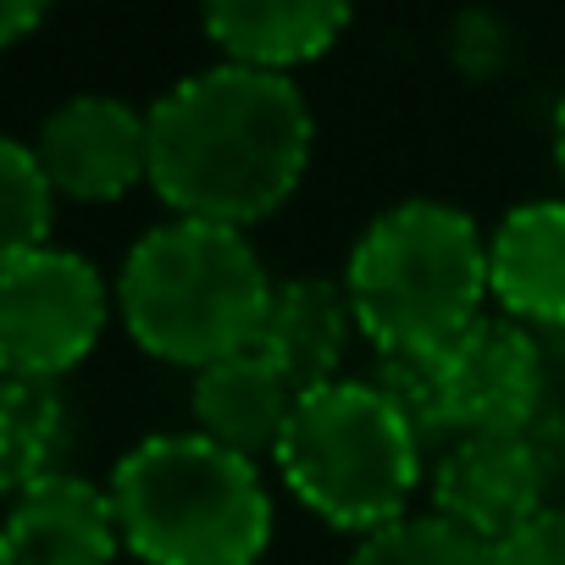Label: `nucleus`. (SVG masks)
<instances>
[{
  "mask_svg": "<svg viewBox=\"0 0 565 565\" xmlns=\"http://www.w3.org/2000/svg\"><path fill=\"white\" fill-rule=\"evenodd\" d=\"M150 189L172 216L249 233L295 200L317 122L289 73L216 62L172 84L150 111Z\"/></svg>",
  "mask_w": 565,
  "mask_h": 565,
  "instance_id": "f257e3e1",
  "label": "nucleus"
},
{
  "mask_svg": "<svg viewBox=\"0 0 565 565\" xmlns=\"http://www.w3.org/2000/svg\"><path fill=\"white\" fill-rule=\"evenodd\" d=\"M271 289L249 233L172 216L122 255L117 311L150 361L200 372L255 344Z\"/></svg>",
  "mask_w": 565,
  "mask_h": 565,
  "instance_id": "f03ea898",
  "label": "nucleus"
},
{
  "mask_svg": "<svg viewBox=\"0 0 565 565\" xmlns=\"http://www.w3.org/2000/svg\"><path fill=\"white\" fill-rule=\"evenodd\" d=\"M122 548L145 565H260L271 493L260 466L205 433H150L111 471Z\"/></svg>",
  "mask_w": 565,
  "mask_h": 565,
  "instance_id": "7ed1b4c3",
  "label": "nucleus"
},
{
  "mask_svg": "<svg viewBox=\"0 0 565 565\" xmlns=\"http://www.w3.org/2000/svg\"><path fill=\"white\" fill-rule=\"evenodd\" d=\"M344 295L377 355L444 350L488 306V238L460 205L399 200L355 238Z\"/></svg>",
  "mask_w": 565,
  "mask_h": 565,
  "instance_id": "20e7f679",
  "label": "nucleus"
},
{
  "mask_svg": "<svg viewBox=\"0 0 565 565\" xmlns=\"http://www.w3.org/2000/svg\"><path fill=\"white\" fill-rule=\"evenodd\" d=\"M427 444L372 388V377H333L306 388L271 455L289 493L339 532H377L416 499Z\"/></svg>",
  "mask_w": 565,
  "mask_h": 565,
  "instance_id": "39448f33",
  "label": "nucleus"
},
{
  "mask_svg": "<svg viewBox=\"0 0 565 565\" xmlns=\"http://www.w3.org/2000/svg\"><path fill=\"white\" fill-rule=\"evenodd\" d=\"M111 306L106 277L78 249L40 244L0 266V377L62 383L95 355Z\"/></svg>",
  "mask_w": 565,
  "mask_h": 565,
  "instance_id": "423d86ee",
  "label": "nucleus"
},
{
  "mask_svg": "<svg viewBox=\"0 0 565 565\" xmlns=\"http://www.w3.org/2000/svg\"><path fill=\"white\" fill-rule=\"evenodd\" d=\"M438 377H444V416H449V444L471 433H532L548 372L532 328L510 317H477L460 339L438 350Z\"/></svg>",
  "mask_w": 565,
  "mask_h": 565,
  "instance_id": "0eeeda50",
  "label": "nucleus"
},
{
  "mask_svg": "<svg viewBox=\"0 0 565 565\" xmlns=\"http://www.w3.org/2000/svg\"><path fill=\"white\" fill-rule=\"evenodd\" d=\"M34 156L56 200L111 205L150 183V117L117 95H73L45 117Z\"/></svg>",
  "mask_w": 565,
  "mask_h": 565,
  "instance_id": "6e6552de",
  "label": "nucleus"
},
{
  "mask_svg": "<svg viewBox=\"0 0 565 565\" xmlns=\"http://www.w3.org/2000/svg\"><path fill=\"white\" fill-rule=\"evenodd\" d=\"M433 510L455 526L499 543L548 510V455L532 433H471L455 438L433 466Z\"/></svg>",
  "mask_w": 565,
  "mask_h": 565,
  "instance_id": "1a4fd4ad",
  "label": "nucleus"
},
{
  "mask_svg": "<svg viewBox=\"0 0 565 565\" xmlns=\"http://www.w3.org/2000/svg\"><path fill=\"white\" fill-rule=\"evenodd\" d=\"M0 526H7L18 565H111L122 554L111 488H95L73 471H56L18 493Z\"/></svg>",
  "mask_w": 565,
  "mask_h": 565,
  "instance_id": "9d476101",
  "label": "nucleus"
},
{
  "mask_svg": "<svg viewBox=\"0 0 565 565\" xmlns=\"http://www.w3.org/2000/svg\"><path fill=\"white\" fill-rule=\"evenodd\" d=\"M200 23L222 62L295 73L344 40L350 0H200Z\"/></svg>",
  "mask_w": 565,
  "mask_h": 565,
  "instance_id": "9b49d317",
  "label": "nucleus"
},
{
  "mask_svg": "<svg viewBox=\"0 0 565 565\" xmlns=\"http://www.w3.org/2000/svg\"><path fill=\"white\" fill-rule=\"evenodd\" d=\"M488 300L521 328H565V200H526L488 233Z\"/></svg>",
  "mask_w": 565,
  "mask_h": 565,
  "instance_id": "f8f14e48",
  "label": "nucleus"
},
{
  "mask_svg": "<svg viewBox=\"0 0 565 565\" xmlns=\"http://www.w3.org/2000/svg\"><path fill=\"white\" fill-rule=\"evenodd\" d=\"M189 405H194V433H205L211 444L260 466L277 455L282 427H289V416L300 405V388L249 344V350H233V355L200 366Z\"/></svg>",
  "mask_w": 565,
  "mask_h": 565,
  "instance_id": "ddd939ff",
  "label": "nucleus"
},
{
  "mask_svg": "<svg viewBox=\"0 0 565 565\" xmlns=\"http://www.w3.org/2000/svg\"><path fill=\"white\" fill-rule=\"evenodd\" d=\"M355 333L361 328H355L350 295L339 289V282L289 277V282H277L271 300H266L255 350L306 394V388H322V383L344 377V355H350Z\"/></svg>",
  "mask_w": 565,
  "mask_h": 565,
  "instance_id": "4468645a",
  "label": "nucleus"
},
{
  "mask_svg": "<svg viewBox=\"0 0 565 565\" xmlns=\"http://www.w3.org/2000/svg\"><path fill=\"white\" fill-rule=\"evenodd\" d=\"M67 399L56 383L0 377V499H18L62 471L67 455Z\"/></svg>",
  "mask_w": 565,
  "mask_h": 565,
  "instance_id": "2eb2a0df",
  "label": "nucleus"
},
{
  "mask_svg": "<svg viewBox=\"0 0 565 565\" xmlns=\"http://www.w3.org/2000/svg\"><path fill=\"white\" fill-rule=\"evenodd\" d=\"M350 565H493V543L438 510H405L399 521L355 537Z\"/></svg>",
  "mask_w": 565,
  "mask_h": 565,
  "instance_id": "dca6fc26",
  "label": "nucleus"
},
{
  "mask_svg": "<svg viewBox=\"0 0 565 565\" xmlns=\"http://www.w3.org/2000/svg\"><path fill=\"white\" fill-rule=\"evenodd\" d=\"M51 216H56V189L34 145H18L0 134V266L51 244Z\"/></svg>",
  "mask_w": 565,
  "mask_h": 565,
  "instance_id": "f3484780",
  "label": "nucleus"
},
{
  "mask_svg": "<svg viewBox=\"0 0 565 565\" xmlns=\"http://www.w3.org/2000/svg\"><path fill=\"white\" fill-rule=\"evenodd\" d=\"M372 388L399 411V422L422 438L438 444L449 438V416H444V377H438V350H388L377 355V366L366 372Z\"/></svg>",
  "mask_w": 565,
  "mask_h": 565,
  "instance_id": "a211bd4d",
  "label": "nucleus"
},
{
  "mask_svg": "<svg viewBox=\"0 0 565 565\" xmlns=\"http://www.w3.org/2000/svg\"><path fill=\"white\" fill-rule=\"evenodd\" d=\"M493 565H565V510H537L526 526L493 543Z\"/></svg>",
  "mask_w": 565,
  "mask_h": 565,
  "instance_id": "6ab92c4d",
  "label": "nucleus"
},
{
  "mask_svg": "<svg viewBox=\"0 0 565 565\" xmlns=\"http://www.w3.org/2000/svg\"><path fill=\"white\" fill-rule=\"evenodd\" d=\"M45 12H51V0H0V51L29 40L45 23Z\"/></svg>",
  "mask_w": 565,
  "mask_h": 565,
  "instance_id": "aec40b11",
  "label": "nucleus"
},
{
  "mask_svg": "<svg viewBox=\"0 0 565 565\" xmlns=\"http://www.w3.org/2000/svg\"><path fill=\"white\" fill-rule=\"evenodd\" d=\"M554 161H559V178H565V100L554 106Z\"/></svg>",
  "mask_w": 565,
  "mask_h": 565,
  "instance_id": "412c9836",
  "label": "nucleus"
},
{
  "mask_svg": "<svg viewBox=\"0 0 565 565\" xmlns=\"http://www.w3.org/2000/svg\"><path fill=\"white\" fill-rule=\"evenodd\" d=\"M0 565H18V554H12V543H7V526H0Z\"/></svg>",
  "mask_w": 565,
  "mask_h": 565,
  "instance_id": "4be33fe9",
  "label": "nucleus"
}]
</instances>
